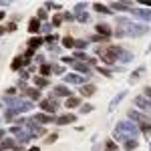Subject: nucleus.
I'll return each mask as SVG.
<instances>
[{"label": "nucleus", "mask_w": 151, "mask_h": 151, "mask_svg": "<svg viewBox=\"0 0 151 151\" xmlns=\"http://www.w3.org/2000/svg\"><path fill=\"white\" fill-rule=\"evenodd\" d=\"M141 135L139 127L133 123V121H119L115 125V131H113V141H129V139H137Z\"/></svg>", "instance_id": "1"}, {"label": "nucleus", "mask_w": 151, "mask_h": 151, "mask_svg": "<svg viewBox=\"0 0 151 151\" xmlns=\"http://www.w3.org/2000/svg\"><path fill=\"white\" fill-rule=\"evenodd\" d=\"M147 32H149V26L145 22H129L127 26H123V28H115L117 38H125V36L139 38V36H145Z\"/></svg>", "instance_id": "2"}, {"label": "nucleus", "mask_w": 151, "mask_h": 151, "mask_svg": "<svg viewBox=\"0 0 151 151\" xmlns=\"http://www.w3.org/2000/svg\"><path fill=\"white\" fill-rule=\"evenodd\" d=\"M127 117H129V121H133V123L139 127V131L143 133V135H147V137L151 135V119H149V115L141 113V111H137V109H129Z\"/></svg>", "instance_id": "3"}, {"label": "nucleus", "mask_w": 151, "mask_h": 151, "mask_svg": "<svg viewBox=\"0 0 151 151\" xmlns=\"http://www.w3.org/2000/svg\"><path fill=\"white\" fill-rule=\"evenodd\" d=\"M95 52H97V57L103 60L105 65H115L119 63V52H121V47H107V48H95Z\"/></svg>", "instance_id": "4"}, {"label": "nucleus", "mask_w": 151, "mask_h": 151, "mask_svg": "<svg viewBox=\"0 0 151 151\" xmlns=\"http://www.w3.org/2000/svg\"><path fill=\"white\" fill-rule=\"evenodd\" d=\"M10 135H12V137H16V141H18L20 145L28 143V141L35 137L26 127H20V125H12V127H10Z\"/></svg>", "instance_id": "5"}, {"label": "nucleus", "mask_w": 151, "mask_h": 151, "mask_svg": "<svg viewBox=\"0 0 151 151\" xmlns=\"http://www.w3.org/2000/svg\"><path fill=\"white\" fill-rule=\"evenodd\" d=\"M133 105L137 107V111L151 115V99H147L145 95H137V97L133 99Z\"/></svg>", "instance_id": "6"}, {"label": "nucleus", "mask_w": 151, "mask_h": 151, "mask_svg": "<svg viewBox=\"0 0 151 151\" xmlns=\"http://www.w3.org/2000/svg\"><path fill=\"white\" fill-rule=\"evenodd\" d=\"M63 81H65V85H79V87H83V85H87L89 77H83L79 73H67L63 77Z\"/></svg>", "instance_id": "7"}, {"label": "nucleus", "mask_w": 151, "mask_h": 151, "mask_svg": "<svg viewBox=\"0 0 151 151\" xmlns=\"http://www.w3.org/2000/svg\"><path fill=\"white\" fill-rule=\"evenodd\" d=\"M57 109H58V103L55 99H42V101H40V111L47 113V115H55Z\"/></svg>", "instance_id": "8"}, {"label": "nucleus", "mask_w": 151, "mask_h": 151, "mask_svg": "<svg viewBox=\"0 0 151 151\" xmlns=\"http://www.w3.org/2000/svg\"><path fill=\"white\" fill-rule=\"evenodd\" d=\"M24 127L28 129V131H30L35 137H42V135H47V129L42 127V125H38L36 121H32V119H28V123H26Z\"/></svg>", "instance_id": "9"}, {"label": "nucleus", "mask_w": 151, "mask_h": 151, "mask_svg": "<svg viewBox=\"0 0 151 151\" xmlns=\"http://www.w3.org/2000/svg\"><path fill=\"white\" fill-rule=\"evenodd\" d=\"M0 149H14V151H22V145L18 143L16 139H12V137H4V139H0Z\"/></svg>", "instance_id": "10"}, {"label": "nucleus", "mask_w": 151, "mask_h": 151, "mask_svg": "<svg viewBox=\"0 0 151 151\" xmlns=\"http://www.w3.org/2000/svg\"><path fill=\"white\" fill-rule=\"evenodd\" d=\"M55 97L70 99L73 95H70V89H67V85H57V87H52V91H50V97H48V99H55Z\"/></svg>", "instance_id": "11"}, {"label": "nucleus", "mask_w": 151, "mask_h": 151, "mask_svg": "<svg viewBox=\"0 0 151 151\" xmlns=\"http://www.w3.org/2000/svg\"><path fill=\"white\" fill-rule=\"evenodd\" d=\"M95 30H97V35L99 36H105V38H111V36L115 35V30L111 28V24L109 22H99L95 26Z\"/></svg>", "instance_id": "12"}, {"label": "nucleus", "mask_w": 151, "mask_h": 151, "mask_svg": "<svg viewBox=\"0 0 151 151\" xmlns=\"http://www.w3.org/2000/svg\"><path fill=\"white\" fill-rule=\"evenodd\" d=\"M70 67L77 70L79 75H83V77H91V75H93V73H91V67H89L87 63H83V60H73Z\"/></svg>", "instance_id": "13"}, {"label": "nucleus", "mask_w": 151, "mask_h": 151, "mask_svg": "<svg viewBox=\"0 0 151 151\" xmlns=\"http://www.w3.org/2000/svg\"><path fill=\"white\" fill-rule=\"evenodd\" d=\"M109 8H111V10H117V12H133L135 10L131 2H115V0L109 4Z\"/></svg>", "instance_id": "14"}, {"label": "nucleus", "mask_w": 151, "mask_h": 151, "mask_svg": "<svg viewBox=\"0 0 151 151\" xmlns=\"http://www.w3.org/2000/svg\"><path fill=\"white\" fill-rule=\"evenodd\" d=\"M133 16H137L141 22H151V8H135V10L131 12Z\"/></svg>", "instance_id": "15"}, {"label": "nucleus", "mask_w": 151, "mask_h": 151, "mask_svg": "<svg viewBox=\"0 0 151 151\" xmlns=\"http://www.w3.org/2000/svg\"><path fill=\"white\" fill-rule=\"evenodd\" d=\"M32 121H36L38 125H47V123H57V119L52 115H47V113H35V117H32Z\"/></svg>", "instance_id": "16"}, {"label": "nucleus", "mask_w": 151, "mask_h": 151, "mask_svg": "<svg viewBox=\"0 0 151 151\" xmlns=\"http://www.w3.org/2000/svg\"><path fill=\"white\" fill-rule=\"evenodd\" d=\"M97 93V87H95L93 83H87V85H83L81 89H79V95L81 97H93Z\"/></svg>", "instance_id": "17"}, {"label": "nucleus", "mask_w": 151, "mask_h": 151, "mask_svg": "<svg viewBox=\"0 0 151 151\" xmlns=\"http://www.w3.org/2000/svg\"><path fill=\"white\" fill-rule=\"evenodd\" d=\"M32 109H35V103H32L30 99H24V97H22V101H20V105L16 107L18 113H28V111H32Z\"/></svg>", "instance_id": "18"}, {"label": "nucleus", "mask_w": 151, "mask_h": 151, "mask_svg": "<svg viewBox=\"0 0 151 151\" xmlns=\"http://www.w3.org/2000/svg\"><path fill=\"white\" fill-rule=\"evenodd\" d=\"M38 30H42V22H40L36 16H32V18L28 20V32H30V35H36Z\"/></svg>", "instance_id": "19"}, {"label": "nucleus", "mask_w": 151, "mask_h": 151, "mask_svg": "<svg viewBox=\"0 0 151 151\" xmlns=\"http://www.w3.org/2000/svg\"><path fill=\"white\" fill-rule=\"evenodd\" d=\"M125 97H127V91H121V93H117L115 97L111 99V103H109V113H111V111H115V107L121 103V101H123Z\"/></svg>", "instance_id": "20"}, {"label": "nucleus", "mask_w": 151, "mask_h": 151, "mask_svg": "<svg viewBox=\"0 0 151 151\" xmlns=\"http://www.w3.org/2000/svg\"><path fill=\"white\" fill-rule=\"evenodd\" d=\"M75 121H77V115H73V113L57 117V125H70V123H75Z\"/></svg>", "instance_id": "21"}, {"label": "nucleus", "mask_w": 151, "mask_h": 151, "mask_svg": "<svg viewBox=\"0 0 151 151\" xmlns=\"http://www.w3.org/2000/svg\"><path fill=\"white\" fill-rule=\"evenodd\" d=\"M133 52H131V50H127V48H121V52H119V63H121V65H125V63H131V60H133Z\"/></svg>", "instance_id": "22"}, {"label": "nucleus", "mask_w": 151, "mask_h": 151, "mask_svg": "<svg viewBox=\"0 0 151 151\" xmlns=\"http://www.w3.org/2000/svg\"><path fill=\"white\" fill-rule=\"evenodd\" d=\"M143 73H145V67L141 65V67H137V69H135L133 73H131V75H129V83H131V85H133V83H137L141 77H143Z\"/></svg>", "instance_id": "23"}, {"label": "nucleus", "mask_w": 151, "mask_h": 151, "mask_svg": "<svg viewBox=\"0 0 151 151\" xmlns=\"http://www.w3.org/2000/svg\"><path fill=\"white\" fill-rule=\"evenodd\" d=\"M38 73H40V77L48 79V77L55 73V69H52V65H50V63H45V65H40V67H38Z\"/></svg>", "instance_id": "24"}, {"label": "nucleus", "mask_w": 151, "mask_h": 151, "mask_svg": "<svg viewBox=\"0 0 151 151\" xmlns=\"http://www.w3.org/2000/svg\"><path fill=\"white\" fill-rule=\"evenodd\" d=\"M24 95H26V99H30L32 103H35V101H42V99H40L42 95H40V91H38V89H26V91H24Z\"/></svg>", "instance_id": "25"}, {"label": "nucleus", "mask_w": 151, "mask_h": 151, "mask_svg": "<svg viewBox=\"0 0 151 151\" xmlns=\"http://www.w3.org/2000/svg\"><path fill=\"white\" fill-rule=\"evenodd\" d=\"M32 83H35V87H38V89H45V87L50 85V81L45 79V77H40V75H35V77H32Z\"/></svg>", "instance_id": "26"}, {"label": "nucleus", "mask_w": 151, "mask_h": 151, "mask_svg": "<svg viewBox=\"0 0 151 151\" xmlns=\"http://www.w3.org/2000/svg\"><path fill=\"white\" fill-rule=\"evenodd\" d=\"M22 67H24V57H22V55H18V57L12 58V63H10V69L12 70H20Z\"/></svg>", "instance_id": "27"}, {"label": "nucleus", "mask_w": 151, "mask_h": 151, "mask_svg": "<svg viewBox=\"0 0 151 151\" xmlns=\"http://www.w3.org/2000/svg\"><path fill=\"white\" fill-rule=\"evenodd\" d=\"M18 115H20V113H18L16 109H6V111H4V119H6V121H12V123H16Z\"/></svg>", "instance_id": "28"}, {"label": "nucleus", "mask_w": 151, "mask_h": 151, "mask_svg": "<svg viewBox=\"0 0 151 151\" xmlns=\"http://www.w3.org/2000/svg\"><path fill=\"white\" fill-rule=\"evenodd\" d=\"M93 8H95L97 12H101V14H113V10H111L107 4H103V2H95Z\"/></svg>", "instance_id": "29"}, {"label": "nucleus", "mask_w": 151, "mask_h": 151, "mask_svg": "<svg viewBox=\"0 0 151 151\" xmlns=\"http://www.w3.org/2000/svg\"><path fill=\"white\" fill-rule=\"evenodd\" d=\"M42 42H45V38H40V36H32V38L28 40V48H32V50H35V48H38Z\"/></svg>", "instance_id": "30"}, {"label": "nucleus", "mask_w": 151, "mask_h": 151, "mask_svg": "<svg viewBox=\"0 0 151 151\" xmlns=\"http://www.w3.org/2000/svg\"><path fill=\"white\" fill-rule=\"evenodd\" d=\"M137 147H139V141L137 139H129L123 143V149L125 151H133V149H137Z\"/></svg>", "instance_id": "31"}, {"label": "nucleus", "mask_w": 151, "mask_h": 151, "mask_svg": "<svg viewBox=\"0 0 151 151\" xmlns=\"http://www.w3.org/2000/svg\"><path fill=\"white\" fill-rule=\"evenodd\" d=\"M60 45L65 48H75V38L73 36H63L60 38Z\"/></svg>", "instance_id": "32"}, {"label": "nucleus", "mask_w": 151, "mask_h": 151, "mask_svg": "<svg viewBox=\"0 0 151 151\" xmlns=\"http://www.w3.org/2000/svg\"><path fill=\"white\" fill-rule=\"evenodd\" d=\"M75 107H81V99H79V97L67 99V109H75Z\"/></svg>", "instance_id": "33"}, {"label": "nucleus", "mask_w": 151, "mask_h": 151, "mask_svg": "<svg viewBox=\"0 0 151 151\" xmlns=\"http://www.w3.org/2000/svg\"><path fill=\"white\" fill-rule=\"evenodd\" d=\"M93 111H95V105H91V103L81 105V115H89V113H93Z\"/></svg>", "instance_id": "34"}, {"label": "nucleus", "mask_w": 151, "mask_h": 151, "mask_svg": "<svg viewBox=\"0 0 151 151\" xmlns=\"http://www.w3.org/2000/svg\"><path fill=\"white\" fill-rule=\"evenodd\" d=\"M89 47V40H77V38H75V48H77V50H85V48Z\"/></svg>", "instance_id": "35"}, {"label": "nucleus", "mask_w": 151, "mask_h": 151, "mask_svg": "<svg viewBox=\"0 0 151 151\" xmlns=\"http://www.w3.org/2000/svg\"><path fill=\"white\" fill-rule=\"evenodd\" d=\"M63 20H65V18H63V14H55V16H52V26H55V28L63 26Z\"/></svg>", "instance_id": "36"}, {"label": "nucleus", "mask_w": 151, "mask_h": 151, "mask_svg": "<svg viewBox=\"0 0 151 151\" xmlns=\"http://www.w3.org/2000/svg\"><path fill=\"white\" fill-rule=\"evenodd\" d=\"M105 151H117V141L107 139V143H105Z\"/></svg>", "instance_id": "37"}, {"label": "nucleus", "mask_w": 151, "mask_h": 151, "mask_svg": "<svg viewBox=\"0 0 151 151\" xmlns=\"http://www.w3.org/2000/svg\"><path fill=\"white\" fill-rule=\"evenodd\" d=\"M45 8H47V10H60V8H63V4H58V2H47V4H45Z\"/></svg>", "instance_id": "38"}, {"label": "nucleus", "mask_w": 151, "mask_h": 151, "mask_svg": "<svg viewBox=\"0 0 151 151\" xmlns=\"http://www.w3.org/2000/svg\"><path fill=\"white\" fill-rule=\"evenodd\" d=\"M85 8H87V2H77V4H75V16L81 14V12H85Z\"/></svg>", "instance_id": "39"}, {"label": "nucleus", "mask_w": 151, "mask_h": 151, "mask_svg": "<svg viewBox=\"0 0 151 151\" xmlns=\"http://www.w3.org/2000/svg\"><path fill=\"white\" fill-rule=\"evenodd\" d=\"M97 70L103 75V77H113V70L111 69H107V67H97Z\"/></svg>", "instance_id": "40"}, {"label": "nucleus", "mask_w": 151, "mask_h": 151, "mask_svg": "<svg viewBox=\"0 0 151 151\" xmlns=\"http://www.w3.org/2000/svg\"><path fill=\"white\" fill-rule=\"evenodd\" d=\"M63 18H65V22H73V20H77L75 12H65V14H63Z\"/></svg>", "instance_id": "41"}, {"label": "nucleus", "mask_w": 151, "mask_h": 151, "mask_svg": "<svg viewBox=\"0 0 151 151\" xmlns=\"http://www.w3.org/2000/svg\"><path fill=\"white\" fill-rule=\"evenodd\" d=\"M77 22H89V12H81V14H77Z\"/></svg>", "instance_id": "42"}, {"label": "nucleus", "mask_w": 151, "mask_h": 151, "mask_svg": "<svg viewBox=\"0 0 151 151\" xmlns=\"http://www.w3.org/2000/svg\"><path fill=\"white\" fill-rule=\"evenodd\" d=\"M105 40H109V38H105V36H99V35H93L89 38V42H105Z\"/></svg>", "instance_id": "43"}, {"label": "nucleus", "mask_w": 151, "mask_h": 151, "mask_svg": "<svg viewBox=\"0 0 151 151\" xmlns=\"http://www.w3.org/2000/svg\"><path fill=\"white\" fill-rule=\"evenodd\" d=\"M57 139H58V135H57V133H50V135H47V139H45V143H47V145H50V143H55Z\"/></svg>", "instance_id": "44"}, {"label": "nucleus", "mask_w": 151, "mask_h": 151, "mask_svg": "<svg viewBox=\"0 0 151 151\" xmlns=\"http://www.w3.org/2000/svg\"><path fill=\"white\" fill-rule=\"evenodd\" d=\"M52 28H55V26H52V24H42V32H47V36H50L52 35V32H50V30H52Z\"/></svg>", "instance_id": "45"}, {"label": "nucleus", "mask_w": 151, "mask_h": 151, "mask_svg": "<svg viewBox=\"0 0 151 151\" xmlns=\"http://www.w3.org/2000/svg\"><path fill=\"white\" fill-rule=\"evenodd\" d=\"M36 18H38V20H45V18H47V8H40L38 14H36Z\"/></svg>", "instance_id": "46"}, {"label": "nucleus", "mask_w": 151, "mask_h": 151, "mask_svg": "<svg viewBox=\"0 0 151 151\" xmlns=\"http://www.w3.org/2000/svg\"><path fill=\"white\" fill-rule=\"evenodd\" d=\"M30 79V70H20V81H26Z\"/></svg>", "instance_id": "47"}, {"label": "nucleus", "mask_w": 151, "mask_h": 151, "mask_svg": "<svg viewBox=\"0 0 151 151\" xmlns=\"http://www.w3.org/2000/svg\"><path fill=\"white\" fill-rule=\"evenodd\" d=\"M14 93H16V89H14V87H8L6 93H4V97H14Z\"/></svg>", "instance_id": "48"}, {"label": "nucleus", "mask_w": 151, "mask_h": 151, "mask_svg": "<svg viewBox=\"0 0 151 151\" xmlns=\"http://www.w3.org/2000/svg\"><path fill=\"white\" fill-rule=\"evenodd\" d=\"M52 69H55V73H57V75H63V67H58V65H52Z\"/></svg>", "instance_id": "49"}, {"label": "nucleus", "mask_w": 151, "mask_h": 151, "mask_svg": "<svg viewBox=\"0 0 151 151\" xmlns=\"http://www.w3.org/2000/svg\"><path fill=\"white\" fill-rule=\"evenodd\" d=\"M143 95H145L147 99H151V87H145V89H143Z\"/></svg>", "instance_id": "50"}, {"label": "nucleus", "mask_w": 151, "mask_h": 151, "mask_svg": "<svg viewBox=\"0 0 151 151\" xmlns=\"http://www.w3.org/2000/svg\"><path fill=\"white\" fill-rule=\"evenodd\" d=\"M6 30H8V32H12V30H16V24H14V22H10L8 26H6Z\"/></svg>", "instance_id": "51"}, {"label": "nucleus", "mask_w": 151, "mask_h": 151, "mask_svg": "<svg viewBox=\"0 0 151 151\" xmlns=\"http://www.w3.org/2000/svg\"><path fill=\"white\" fill-rule=\"evenodd\" d=\"M141 4H143V6H147V8H151V0H141Z\"/></svg>", "instance_id": "52"}, {"label": "nucleus", "mask_w": 151, "mask_h": 151, "mask_svg": "<svg viewBox=\"0 0 151 151\" xmlns=\"http://www.w3.org/2000/svg\"><path fill=\"white\" fill-rule=\"evenodd\" d=\"M4 32H8V30H6V26H0V36L4 35Z\"/></svg>", "instance_id": "53"}, {"label": "nucleus", "mask_w": 151, "mask_h": 151, "mask_svg": "<svg viewBox=\"0 0 151 151\" xmlns=\"http://www.w3.org/2000/svg\"><path fill=\"white\" fill-rule=\"evenodd\" d=\"M26 151H40V147H36V145H35V147H30V149H26Z\"/></svg>", "instance_id": "54"}, {"label": "nucleus", "mask_w": 151, "mask_h": 151, "mask_svg": "<svg viewBox=\"0 0 151 151\" xmlns=\"http://www.w3.org/2000/svg\"><path fill=\"white\" fill-rule=\"evenodd\" d=\"M6 14H4V10H0V22H2V18H4Z\"/></svg>", "instance_id": "55"}, {"label": "nucleus", "mask_w": 151, "mask_h": 151, "mask_svg": "<svg viewBox=\"0 0 151 151\" xmlns=\"http://www.w3.org/2000/svg\"><path fill=\"white\" fill-rule=\"evenodd\" d=\"M149 50H151V45H149V48H147V52H149Z\"/></svg>", "instance_id": "56"}, {"label": "nucleus", "mask_w": 151, "mask_h": 151, "mask_svg": "<svg viewBox=\"0 0 151 151\" xmlns=\"http://www.w3.org/2000/svg\"><path fill=\"white\" fill-rule=\"evenodd\" d=\"M0 151H4V149H0Z\"/></svg>", "instance_id": "57"}]
</instances>
